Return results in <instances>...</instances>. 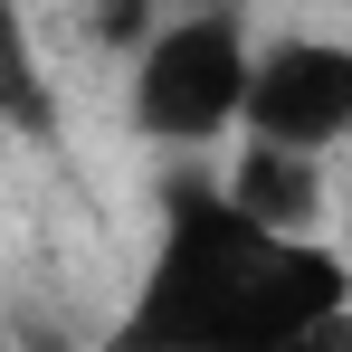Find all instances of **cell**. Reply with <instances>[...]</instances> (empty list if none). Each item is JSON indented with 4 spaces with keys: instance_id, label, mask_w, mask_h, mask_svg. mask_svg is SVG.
I'll use <instances>...</instances> for the list:
<instances>
[{
    "instance_id": "6da1fadb",
    "label": "cell",
    "mask_w": 352,
    "mask_h": 352,
    "mask_svg": "<svg viewBox=\"0 0 352 352\" xmlns=\"http://www.w3.org/2000/svg\"><path fill=\"white\" fill-rule=\"evenodd\" d=\"M276 229H257L219 181L172 172L162 181V248L153 286L133 305L143 343H257V286H267Z\"/></svg>"
},
{
    "instance_id": "7a4b0ae2",
    "label": "cell",
    "mask_w": 352,
    "mask_h": 352,
    "mask_svg": "<svg viewBox=\"0 0 352 352\" xmlns=\"http://www.w3.org/2000/svg\"><path fill=\"white\" fill-rule=\"evenodd\" d=\"M248 76H257V58H248V29H238L229 10L162 19L143 38V67H133V124L153 143L200 153V143H219L248 115Z\"/></svg>"
},
{
    "instance_id": "3957f363",
    "label": "cell",
    "mask_w": 352,
    "mask_h": 352,
    "mask_svg": "<svg viewBox=\"0 0 352 352\" xmlns=\"http://www.w3.org/2000/svg\"><path fill=\"white\" fill-rule=\"evenodd\" d=\"M248 133L267 143H295V153H333L352 133V48L343 38H286L267 48L257 76H248Z\"/></svg>"
},
{
    "instance_id": "277c9868",
    "label": "cell",
    "mask_w": 352,
    "mask_h": 352,
    "mask_svg": "<svg viewBox=\"0 0 352 352\" xmlns=\"http://www.w3.org/2000/svg\"><path fill=\"white\" fill-rule=\"evenodd\" d=\"M219 190H229L257 229H276V238H305V229H314V210H324V172H314V153L267 143V133H248V143H238V162H229Z\"/></svg>"
},
{
    "instance_id": "5b68a950",
    "label": "cell",
    "mask_w": 352,
    "mask_h": 352,
    "mask_svg": "<svg viewBox=\"0 0 352 352\" xmlns=\"http://www.w3.org/2000/svg\"><path fill=\"white\" fill-rule=\"evenodd\" d=\"M0 124L48 143L58 133V96H48V67H38V38H29V10L0 0Z\"/></svg>"
},
{
    "instance_id": "8992f818",
    "label": "cell",
    "mask_w": 352,
    "mask_h": 352,
    "mask_svg": "<svg viewBox=\"0 0 352 352\" xmlns=\"http://www.w3.org/2000/svg\"><path fill=\"white\" fill-rule=\"evenodd\" d=\"M96 29H105L115 48H143V38H153V0H96Z\"/></svg>"
},
{
    "instance_id": "52a82bcc",
    "label": "cell",
    "mask_w": 352,
    "mask_h": 352,
    "mask_svg": "<svg viewBox=\"0 0 352 352\" xmlns=\"http://www.w3.org/2000/svg\"><path fill=\"white\" fill-rule=\"evenodd\" d=\"M343 229H352V181H343Z\"/></svg>"
}]
</instances>
